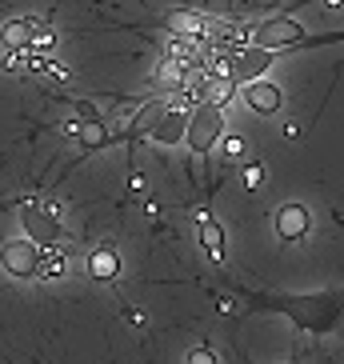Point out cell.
Here are the masks:
<instances>
[{"label":"cell","instance_id":"3957f363","mask_svg":"<svg viewBox=\"0 0 344 364\" xmlns=\"http://www.w3.org/2000/svg\"><path fill=\"white\" fill-rule=\"evenodd\" d=\"M0 264L9 268L12 277H36V264H41V245H33V240H9V245L0 248Z\"/></svg>","mask_w":344,"mask_h":364},{"label":"cell","instance_id":"2e32d148","mask_svg":"<svg viewBox=\"0 0 344 364\" xmlns=\"http://www.w3.org/2000/svg\"><path fill=\"white\" fill-rule=\"evenodd\" d=\"M188 364H216V356L208 353V348H196V353L188 356Z\"/></svg>","mask_w":344,"mask_h":364},{"label":"cell","instance_id":"30bf717a","mask_svg":"<svg viewBox=\"0 0 344 364\" xmlns=\"http://www.w3.org/2000/svg\"><path fill=\"white\" fill-rule=\"evenodd\" d=\"M164 108H168L164 100H149V105H144V108L136 112V120H132L129 129H124V140L132 144V140H140V136H152V129H156V120L164 117Z\"/></svg>","mask_w":344,"mask_h":364},{"label":"cell","instance_id":"52a82bcc","mask_svg":"<svg viewBox=\"0 0 344 364\" xmlns=\"http://www.w3.org/2000/svg\"><path fill=\"white\" fill-rule=\"evenodd\" d=\"M184 129H188V108H164V117L152 129V140L176 144V140H184Z\"/></svg>","mask_w":344,"mask_h":364},{"label":"cell","instance_id":"4fadbf2b","mask_svg":"<svg viewBox=\"0 0 344 364\" xmlns=\"http://www.w3.org/2000/svg\"><path fill=\"white\" fill-rule=\"evenodd\" d=\"M80 140H85L88 152H100L112 140V132L104 129V120H85V129H80Z\"/></svg>","mask_w":344,"mask_h":364},{"label":"cell","instance_id":"9a60e30c","mask_svg":"<svg viewBox=\"0 0 344 364\" xmlns=\"http://www.w3.org/2000/svg\"><path fill=\"white\" fill-rule=\"evenodd\" d=\"M225 156H228V161H240V156H244V140L228 136V140H225Z\"/></svg>","mask_w":344,"mask_h":364},{"label":"cell","instance_id":"ba28073f","mask_svg":"<svg viewBox=\"0 0 344 364\" xmlns=\"http://www.w3.org/2000/svg\"><path fill=\"white\" fill-rule=\"evenodd\" d=\"M308 225H312V216L304 213L301 204H289V208L276 213V232L284 236V240H301V236L308 232Z\"/></svg>","mask_w":344,"mask_h":364},{"label":"cell","instance_id":"e0dca14e","mask_svg":"<svg viewBox=\"0 0 344 364\" xmlns=\"http://www.w3.org/2000/svg\"><path fill=\"white\" fill-rule=\"evenodd\" d=\"M257 181H260V164H248V168H244V184H248V188H257Z\"/></svg>","mask_w":344,"mask_h":364},{"label":"cell","instance_id":"9c48e42d","mask_svg":"<svg viewBox=\"0 0 344 364\" xmlns=\"http://www.w3.org/2000/svg\"><path fill=\"white\" fill-rule=\"evenodd\" d=\"M168 28H172L176 36H184V41H208V28H213V21L196 16V12H172V16H168Z\"/></svg>","mask_w":344,"mask_h":364},{"label":"cell","instance_id":"277c9868","mask_svg":"<svg viewBox=\"0 0 344 364\" xmlns=\"http://www.w3.org/2000/svg\"><path fill=\"white\" fill-rule=\"evenodd\" d=\"M252 41H257V48H284V44H304L308 36H304V28L296 21H289V16H280V21H264L252 33Z\"/></svg>","mask_w":344,"mask_h":364},{"label":"cell","instance_id":"8fae6325","mask_svg":"<svg viewBox=\"0 0 344 364\" xmlns=\"http://www.w3.org/2000/svg\"><path fill=\"white\" fill-rule=\"evenodd\" d=\"M200 245H205V252L208 257H225V232H220V225H216V220H200Z\"/></svg>","mask_w":344,"mask_h":364},{"label":"cell","instance_id":"7a4b0ae2","mask_svg":"<svg viewBox=\"0 0 344 364\" xmlns=\"http://www.w3.org/2000/svg\"><path fill=\"white\" fill-rule=\"evenodd\" d=\"M272 65V53L269 48H257V44H244L237 53L228 56V68H232V85H248V80H260V73Z\"/></svg>","mask_w":344,"mask_h":364},{"label":"cell","instance_id":"7c38bea8","mask_svg":"<svg viewBox=\"0 0 344 364\" xmlns=\"http://www.w3.org/2000/svg\"><path fill=\"white\" fill-rule=\"evenodd\" d=\"M88 272L97 280H112L120 272V260L108 252V248H100V252H92V260H88Z\"/></svg>","mask_w":344,"mask_h":364},{"label":"cell","instance_id":"5b68a950","mask_svg":"<svg viewBox=\"0 0 344 364\" xmlns=\"http://www.w3.org/2000/svg\"><path fill=\"white\" fill-rule=\"evenodd\" d=\"M21 220H24V228H28V240H33V245L53 248L56 240H60V220H56V213H48L41 204H24Z\"/></svg>","mask_w":344,"mask_h":364},{"label":"cell","instance_id":"6da1fadb","mask_svg":"<svg viewBox=\"0 0 344 364\" xmlns=\"http://www.w3.org/2000/svg\"><path fill=\"white\" fill-rule=\"evenodd\" d=\"M220 132H225V108L216 105H196L193 112H188V129H184V140H188V149L193 152H208L220 140Z\"/></svg>","mask_w":344,"mask_h":364},{"label":"cell","instance_id":"8992f818","mask_svg":"<svg viewBox=\"0 0 344 364\" xmlns=\"http://www.w3.org/2000/svg\"><path fill=\"white\" fill-rule=\"evenodd\" d=\"M240 92H244L248 108H257L264 117L280 112V85H272V80H248V85H240Z\"/></svg>","mask_w":344,"mask_h":364},{"label":"cell","instance_id":"5bb4252c","mask_svg":"<svg viewBox=\"0 0 344 364\" xmlns=\"http://www.w3.org/2000/svg\"><path fill=\"white\" fill-rule=\"evenodd\" d=\"M60 272H65V252H56V248H41V264H36V277L56 280Z\"/></svg>","mask_w":344,"mask_h":364}]
</instances>
